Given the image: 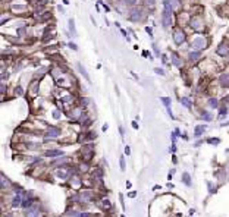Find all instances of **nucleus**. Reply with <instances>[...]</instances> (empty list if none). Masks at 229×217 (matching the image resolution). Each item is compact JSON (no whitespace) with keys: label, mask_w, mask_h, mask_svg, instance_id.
Here are the masks:
<instances>
[{"label":"nucleus","mask_w":229,"mask_h":217,"mask_svg":"<svg viewBox=\"0 0 229 217\" xmlns=\"http://www.w3.org/2000/svg\"><path fill=\"white\" fill-rule=\"evenodd\" d=\"M170 59H172V63H173L175 66H178V68H179V66L182 65V62H181V59H179V56H176L175 53H172Z\"/></svg>","instance_id":"10"},{"label":"nucleus","mask_w":229,"mask_h":217,"mask_svg":"<svg viewBox=\"0 0 229 217\" xmlns=\"http://www.w3.org/2000/svg\"><path fill=\"white\" fill-rule=\"evenodd\" d=\"M201 117H203L204 121H211V115H210V113H207L206 110L201 111Z\"/></svg>","instance_id":"18"},{"label":"nucleus","mask_w":229,"mask_h":217,"mask_svg":"<svg viewBox=\"0 0 229 217\" xmlns=\"http://www.w3.org/2000/svg\"><path fill=\"white\" fill-rule=\"evenodd\" d=\"M182 182L190 186V185H191V176H190V175H188V173H184V175H182Z\"/></svg>","instance_id":"14"},{"label":"nucleus","mask_w":229,"mask_h":217,"mask_svg":"<svg viewBox=\"0 0 229 217\" xmlns=\"http://www.w3.org/2000/svg\"><path fill=\"white\" fill-rule=\"evenodd\" d=\"M219 142H220L219 138H210L209 140V144H213V145H217Z\"/></svg>","instance_id":"22"},{"label":"nucleus","mask_w":229,"mask_h":217,"mask_svg":"<svg viewBox=\"0 0 229 217\" xmlns=\"http://www.w3.org/2000/svg\"><path fill=\"white\" fill-rule=\"evenodd\" d=\"M141 15H143V10L140 7H131L128 12V19L132 22H138L141 21Z\"/></svg>","instance_id":"1"},{"label":"nucleus","mask_w":229,"mask_h":217,"mask_svg":"<svg viewBox=\"0 0 229 217\" xmlns=\"http://www.w3.org/2000/svg\"><path fill=\"white\" fill-rule=\"evenodd\" d=\"M217 54H219V56H228L229 54V46L226 43H222L219 46V47H217Z\"/></svg>","instance_id":"6"},{"label":"nucleus","mask_w":229,"mask_h":217,"mask_svg":"<svg viewBox=\"0 0 229 217\" xmlns=\"http://www.w3.org/2000/svg\"><path fill=\"white\" fill-rule=\"evenodd\" d=\"M0 180H2V188H6V186L9 185V182H8V179H6L5 175H2V179H0Z\"/></svg>","instance_id":"20"},{"label":"nucleus","mask_w":229,"mask_h":217,"mask_svg":"<svg viewBox=\"0 0 229 217\" xmlns=\"http://www.w3.org/2000/svg\"><path fill=\"white\" fill-rule=\"evenodd\" d=\"M78 71H79V72H81V73H82V76L85 78L87 81H88V82H91V79H90V76H88V73H87L85 68H84V66H82L81 63H78Z\"/></svg>","instance_id":"9"},{"label":"nucleus","mask_w":229,"mask_h":217,"mask_svg":"<svg viewBox=\"0 0 229 217\" xmlns=\"http://www.w3.org/2000/svg\"><path fill=\"white\" fill-rule=\"evenodd\" d=\"M125 154H131V150H129V147H125Z\"/></svg>","instance_id":"30"},{"label":"nucleus","mask_w":229,"mask_h":217,"mask_svg":"<svg viewBox=\"0 0 229 217\" xmlns=\"http://www.w3.org/2000/svg\"><path fill=\"white\" fill-rule=\"evenodd\" d=\"M200 50H197L196 53H190L188 54V57H190V60H192V62H194V60H197V59L200 57Z\"/></svg>","instance_id":"15"},{"label":"nucleus","mask_w":229,"mask_h":217,"mask_svg":"<svg viewBox=\"0 0 229 217\" xmlns=\"http://www.w3.org/2000/svg\"><path fill=\"white\" fill-rule=\"evenodd\" d=\"M181 103H182V104H184L185 107H188V109H190V107L192 106V103H191V100H190V98H186V97L181 98Z\"/></svg>","instance_id":"17"},{"label":"nucleus","mask_w":229,"mask_h":217,"mask_svg":"<svg viewBox=\"0 0 229 217\" xmlns=\"http://www.w3.org/2000/svg\"><path fill=\"white\" fill-rule=\"evenodd\" d=\"M46 155H47V157H62L63 151H60V150H47V151H46Z\"/></svg>","instance_id":"8"},{"label":"nucleus","mask_w":229,"mask_h":217,"mask_svg":"<svg viewBox=\"0 0 229 217\" xmlns=\"http://www.w3.org/2000/svg\"><path fill=\"white\" fill-rule=\"evenodd\" d=\"M209 104L215 109V107H217V100H216L215 97H211V98H209Z\"/></svg>","instance_id":"19"},{"label":"nucleus","mask_w":229,"mask_h":217,"mask_svg":"<svg viewBox=\"0 0 229 217\" xmlns=\"http://www.w3.org/2000/svg\"><path fill=\"white\" fill-rule=\"evenodd\" d=\"M201 21H200V16H194V18H191L190 19V27L192 29H198L201 28Z\"/></svg>","instance_id":"5"},{"label":"nucleus","mask_w":229,"mask_h":217,"mask_svg":"<svg viewBox=\"0 0 229 217\" xmlns=\"http://www.w3.org/2000/svg\"><path fill=\"white\" fill-rule=\"evenodd\" d=\"M68 24H69V29H71V32H72V35H76V29H75V21L72 19H69V22H68Z\"/></svg>","instance_id":"12"},{"label":"nucleus","mask_w":229,"mask_h":217,"mask_svg":"<svg viewBox=\"0 0 229 217\" xmlns=\"http://www.w3.org/2000/svg\"><path fill=\"white\" fill-rule=\"evenodd\" d=\"M53 37H54L53 34H46V35H44V38H43V41H50Z\"/></svg>","instance_id":"23"},{"label":"nucleus","mask_w":229,"mask_h":217,"mask_svg":"<svg viewBox=\"0 0 229 217\" xmlns=\"http://www.w3.org/2000/svg\"><path fill=\"white\" fill-rule=\"evenodd\" d=\"M191 46L194 48H197V50H203V48H206V46H207V41H206L204 37H197V38H194V41L191 43Z\"/></svg>","instance_id":"3"},{"label":"nucleus","mask_w":229,"mask_h":217,"mask_svg":"<svg viewBox=\"0 0 229 217\" xmlns=\"http://www.w3.org/2000/svg\"><path fill=\"white\" fill-rule=\"evenodd\" d=\"M68 46H69V48H72V50H78V46H76L75 43H69Z\"/></svg>","instance_id":"26"},{"label":"nucleus","mask_w":229,"mask_h":217,"mask_svg":"<svg viewBox=\"0 0 229 217\" xmlns=\"http://www.w3.org/2000/svg\"><path fill=\"white\" fill-rule=\"evenodd\" d=\"M204 131H206V126H204V125H198V126H196V132H194V135H196V136L203 135V134H204Z\"/></svg>","instance_id":"11"},{"label":"nucleus","mask_w":229,"mask_h":217,"mask_svg":"<svg viewBox=\"0 0 229 217\" xmlns=\"http://www.w3.org/2000/svg\"><path fill=\"white\" fill-rule=\"evenodd\" d=\"M135 2H137V0H126V3H128V5H134Z\"/></svg>","instance_id":"31"},{"label":"nucleus","mask_w":229,"mask_h":217,"mask_svg":"<svg viewBox=\"0 0 229 217\" xmlns=\"http://www.w3.org/2000/svg\"><path fill=\"white\" fill-rule=\"evenodd\" d=\"M154 71H156V73H159V75H165V71H163L162 68H156Z\"/></svg>","instance_id":"27"},{"label":"nucleus","mask_w":229,"mask_h":217,"mask_svg":"<svg viewBox=\"0 0 229 217\" xmlns=\"http://www.w3.org/2000/svg\"><path fill=\"white\" fill-rule=\"evenodd\" d=\"M59 134H60V131L56 126H47V129H46V135L50 138H56V136H59Z\"/></svg>","instance_id":"4"},{"label":"nucleus","mask_w":229,"mask_h":217,"mask_svg":"<svg viewBox=\"0 0 229 217\" xmlns=\"http://www.w3.org/2000/svg\"><path fill=\"white\" fill-rule=\"evenodd\" d=\"M53 117H54V119H59V117H60V111L54 110V111H53Z\"/></svg>","instance_id":"25"},{"label":"nucleus","mask_w":229,"mask_h":217,"mask_svg":"<svg viewBox=\"0 0 229 217\" xmlns=\"http://www.w3.org/2000/svg\"><path fill=\"white\" fill-rule=\"evenodd\" d=\"M33 205V200L31 198H24L22 200V207L24 208H28V207H31Z\"/></svg>","instance_id":"13"},{"label":"nucleus","mask_w":229,"mask_h":217,"mask_svg":"<svg viewBox=\"0 0 229 217\" xmlns=\"http://www.w3.org/2000/svg\"><path fill=\"white\" fill-rule=\"evenodd\" d=\"M185 38H186V35H185V32H184V29L176 28L173 31V41L176 44H182L185 41Z\"/></svg>","instance_id":"2"},{"label":"nucleus","mask_w":229,"mask_h":217,"mask_svg":"<svg viewBox=\"0 0 229 217\" xmlns=\"http://www.w3.org/2000/svg\"><path fill=\"white\" fill-rule=\"evenodd\" d=\"M153 48H154V53L157 54L159 56V50H157V46H156V44H153Z\"/></svg>","instance_id":"29"},{"label":"nucleus","mask_w":229,"mask_h":217,"mask_svg":"<svg viewBox=\"0 0 229 217\" xmlns=\"http://www.w3.org/2000/svg\"><path fill=\"white\" fill-rule=\"evenodd\" d=\"M120 169L125 170V159L124 157H120Z\"/></svg>","instance_id":"28"},{"label":"nucleus","mask_w":229,"mask_h":217,"mask_svg":"<svg viewBox=\"0 0 229 217\" xmlns=\"http://www.w3.org/2000/svg\"><path fill=\"white\" fill-rule=\"evenodd\" d=\"M226 113H228V109H226V107H222V109L219 110V115L220 116H225Z\"/></svg>","instance_id":"24"},{"label":"nucleus","mask_w":229,"mask_h":217,"mask_svg":"<svg viewBox=\"0 0 229 217\" xmlns=\"http://www.w3.org/2000/svg\"><path fill=\"white\" fill-rule=\"evenodd\" d=\"M219 82L222 84V87L229 88V73L228 72H226V73H222V75H220V78H219Z\"/></svg>","instance_id":"7"},{"label":"nucleus","mask_w":229,"mask_h":217,"mask_svg":"<svg viewBox=\"0 0 229 217\" xmlns=\"http://www.w3.org/2000/svg\"><path fill=\"white\" fill-rule=\"evenodd\" d=\"M19 204H22V200H21L19 195H16V197L13 198V201H12V207H18Z\"/></svg>","instance_id":"16"},{"label":"nucleus","mask_w":229,"mask_h":217,"mask_svg":"<svg viewBox=\"0 0 229 217\" xmlns=\"http://www.w3.org/2000/svg\"><path fill=\"white\" fill-rule=\"evenodd\" d=\"M101 203H103V208H106V210H110V207H112V204H110L109 200H103Z\"/></svg>","instance_id":"21"}]
</instances>
